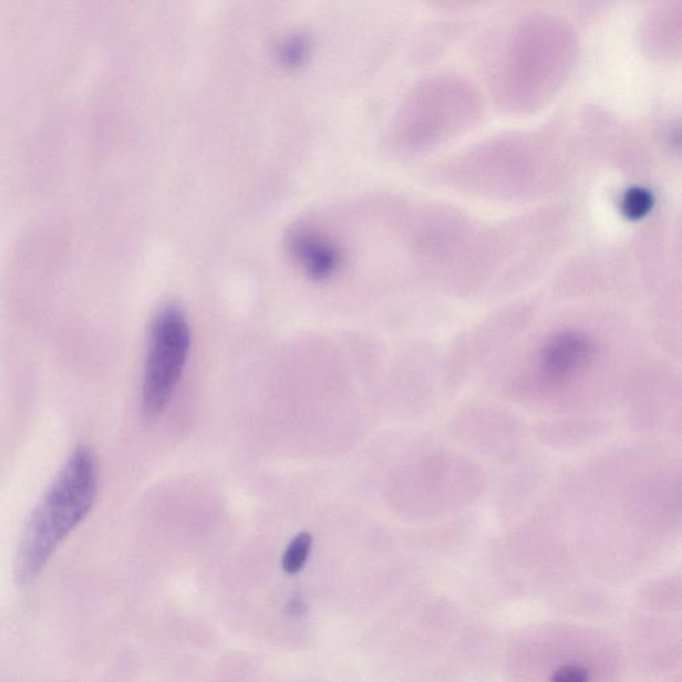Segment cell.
<instances>
[{
	"instance_id": "cell-2",
	"label": "cell",
	"mask_w": 682,
	"mask_h": 682,
	"mask_svg": "<svg viewBox=\"0 0 682 682\" xmlns=\"http://www.w3.org/2000/svg\"><path fill=\"white\" fill-rule=\"evenodd\" d=\"M192 347V330L185 311L167 306L157 312L151 326L142 386V410L147 420H156L167 409L178 386Z\"/></svg>"
},
{
	"instance_id": "cell-4",
	"label": "cell",
	"mask_w": 682,
	"mask_h": 682,
	"mask_svg": "<svg viewBox=\"0 0 682 682\" xmlns=\"http://www.w3.org/2000/svg\"><path fill=\"white\" fill-rule=\"evenodd\" d=\"M297 255L306 271L314 279H326L333 273L338 267V255L331 246L323 240L313 238H299Z\"/></svg>"
},
{
	"instance_id": "cell-5",
	"label": "cell",
	"mask_w": 682,
	"mask_h": 682,
	"mask_svg": "<svg viewBox=\"0 0 682 682\" xmlns=\"http://www.w3.org/2000/svg\"><path fill=\"white\" fill-rule=\"evenodd\" d=\"M311 547L312 537L310 534L303 533L294 537L286 550L283 561H281L285 572L288 575L300 572L306 566L308 556H310Z\"/></svg>"
},
{
	"instance_id": "cell-7",
	"label": "cell",
	"mask_w": 682,
	"mask_h": 682,
	"mask_svg": "<svg viewBox=\"0 0 682 682\" xmlns=\"http://www.w3.org/2000/svg\"><path fill=\"white\" fill-rule=\"evenodd\" d=\"M649 207V198L644 194L636 193L628 200V213L632 215L644 214Z\"/></svg>"
},
{
	"instance_id": "cell-6",
	"label": "cell",
	"mask_w": 682,
	"mask_h": 682,
	"mask_svg": "<svg viewBox=\"0 0 682 682\" xmlns=\"http://www.w3.org/2000/svg\"><path fill=\"white\" fill-rule=\"evenodd\" d=\"M550 682H589V673L581 666L567 665L557 669Z\"/></svg>"
},
{
	"instance_id": "cell-3",
	"label": "cell",
	"mask_w": 682,
	"mask_h": 682,
	"mask_svg": "<svg viewBox=\"0 0 682 682\" xmlns=\"http://www.w3.org/2000/svg\"><path fill=\"white\" fill-rule=\"evenodd\" d=\"M596 344L586 333L562 331L544 345L540 370L550 380H566L586 370L596 356Z\"/></svg>"
},
{
	"instance_id": "cell-8",
	"label": "cell",
	"mask_w": 682,
	"mask_h": 682,
	"mask_svg": "<svg viewBox=\"0 0 682 682\" xmlns=\"http://www.w3.org/2000/svg\"><path fill=\"white\" fill-rule=\"evenodd\" d=\"M307 611L306 604L299 599H294L288 604L287 612L291 614H301Z\"/></svg>"
},
{
	"instance_id": "cell-1",
	"label": "cell",
	"mask_w": 682,
	"mask_h": 682,
	"mask_svg": "<svg viewBox=\"0 0 682 682\" xmlns=\"http://www.w3.org/2000/svg\"><path fill=\"white\" fill-rule=\"evenodd\" d=\"M96 492L94 452L79 447L72 452L25 526L17 556L19 582L29 583L37 579L65 537L89 516Z\"/></svg>"
}]
</instances>
